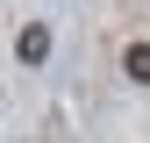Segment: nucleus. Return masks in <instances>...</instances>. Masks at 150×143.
Masks as SVG:
<instances>
[{
  "label": "nucleus",
  "mask_w": 150,
  "mask_h": 143,
  "mask_svg": "<svg viewBox=\"0 0 150 143\" xmlns=\"http://www.w3.org/2000/svg\"><path fill=\"white\" fill-rule=\"evenodd\" d=\"M14 50H22V64H43V57H50V29H43V22H29Z\"/></svg>",
  "instance_id": "nucleus-1"
},
{
  "label": "nucleus",
  "mask_w": 150,
  "mask_h": 143,
  "mask_svg": "<svg viewBox=\"0 0 150 143\" xmlns=\"http://www.w3.org/2000/svg\"><path fill=\"white\" fill-rule=\"evenodd\" d=\"M122 72H129L136 86H150V43H129V57H122Z\"/></svg>",
  "instance_id": "nucleus-2"
}]
</instances>
